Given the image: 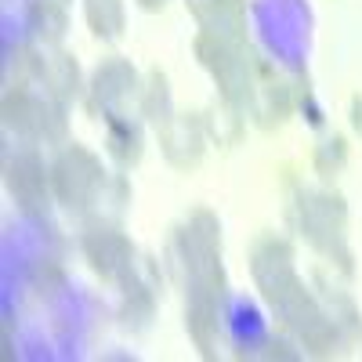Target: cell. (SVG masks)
Segmentation results:
<instances>
[{"label":"cell","instance_id":"obj_4","mask_svg":"<svg viewBox=\"0 0 362 362\" xmlns=\"http://www.w3.org/2000/svg\"><path fill=\"white\" fill-rule=\"evenodd\" d=\"M297 218L305 239L329 261H337L341 272H351V254L344 243V225H348V210L344 199L334 192H305L297 203Z\"/></svg>","mask_w":362,"mask_h":362},{"label":"cell","instance_id":"obj_14","mask_svg":"<svg viewBox=\"0 0 362 362\" xmlns=\"http://www.w3.org/2000/svg\"><path fill=\"white\" fill-rule=\"evenodd\" d=\"M119 286H124V319L145 322L148 312H153V293H148V286L138 279V272H127V276L119 279Z\"/></svg>","mask_w":362,"mask_h":362},{"label":"cell","instance_id":"obj_5","mask_svg":"<svg viewBox=\"0 0 362 362\" xmlns=\"http://www.w3.org/2000/svg\"><path fill=\"white\" fill-rule=\"evenodd\" d=\"M51 185H54V199L69 206V210H87L98 199V192L105 189V170L98 163L95 153H87L83 145H69L62 156L51 167Z\"/></svg>","mask_w":362,"mask_h":362},{"label":"cell","instance_id":"obj_15","mask_svg":"<svg viewBox=\"0 0 362 362\" xmlns=\"http://www.w3.org/2000/svg\"><path fill=\"white\" fill-rule=\"evenodd\" d=\"M87 22L98 37H116L124 29V8L119 0H87Z\"/></svg>","mask_w":362,"mask_h":362},{"label":"cell","instance_id":"obj_8","mask_svg":"<svg viewBox=\"0 0 362 362\" xmlns=\"http://www.w3.org/2000/svg\"><path fill=\"white\" fill-rule=\"evenodd\" d=\"M83 254L95 264L98 276L109 279V283H119L127 272H134V247L127 243V235L116 232V228H90L83 235Z\"/></svg>","mask_w":362,"mask_h":362},{"label":"cell","instance_id":"obj_18","mask_svg":"<svg viewBox=\"0 0 362 362\" xmlns=\"http://www.w3.org/2000/svg\"><path fill=\"white\" fill-rule=\"evenodd\" d=\"M138 4H141L145 11H160V8H167V0H138Z\"/></svg>","mask_w":362,"mask_h":362},{"label":"cell","instance_id":"obj_6","mask_svg":"<svg viewBox=\"0 0 362 362\" xmlns=\"http://www.w3.org/2000/svg\"><path fill=\"white\" fill-rule=\"evenodd\" d=\"M4 127L25 141H40V138L47 141L62 134L66 119H62V109L47 105L29 83H11L4 95Z\"/></svg>","mask_w":362,"mask_h":362},{"label":"cell","instance_id":"obj_11","mask_svg":"<svg viewBox=\"0 0 362 362\" xmlns=\"http://www.w3.org/2000/svg\"><path fill=\"white\" fill-rule=\"evenodd\" d=\"M138 95V76L127 62H105L98 73H95V109L102 105V116H112L124 109L127 98Z\"/></svg>","mask_w":362,"mask_h":362},{"label":"cell","instance_id":"obj_10","mask_svg":"<svg viewBox=\"0 0 362 362\" xmlns=\"http://www.w3.org/2000/svg\"><path fill=\"white\" fill-rule=\"evenodd\" d=\"M189 8H192V15L199 18L203 29L247 44V8H243V0H192Z\"/></svg>","mask_w":362,"mask_h":362},{"label":"cell","instance_id":"obj_9","mask_svg":"<svg viewBox=\"0 0 362 362\" xmlns=\"http://www.w3.org/2000/svg\"><path fill=\"white\" fill-rule=\"evenodd\" d=\"M160 145L174 167H196L203 156V124L196 116H170L160 127Z\"/></svg>","mask_w":362,"mask_h":362},{"label":"cell","instance_id":"obj_1","mask_svg":"<svg viewBox=\"0 0 362 362\" xmlns=\"http://www.w3.org/2000/svg\"><path fill=\"white\" fill-rule=\"evenodd\" d=\"M250 268H254V283H257L261 297L268 300V308L276 312V319L290 329V334H297V341L312 355L326 358L344 344L337 322L329 319V312L308 293V286L300 283L297 268H293V250H290L286 239L264 235L254 247Z\"/></svg>","mask_w":362,"mask_h":362},{"label":"cell","instance_id":"obj_17","mask_svg":"<svg viewBox=\"0 0 362 362\" xmlns=\"http://www.w3.org/2000/svg\"><path fill=\"white\" fill-rule=\"evenodd\" d=\"M351 124H355V131H362V95H355V102H351Z\"/></svg>","mask_w":362,"mask_h":362},{"label":"cell","instance_id":"obj_13","mask_svg":"<svg viewBox=\"0 0 362 362\" xmlns=\"http://www.w3.org/2000/svg\"><path fill=\"white\" fill-rule=\"evenodd\" d=\"M105 127H109V153L124 167L138 163V156H141V134H138V127L131 124L124 112L105 116Z\"/></svg>","mask_w":362,"mask_h":362},{"label":"cell","instance_id":"obj_3","mask_svg":"<svg viewBox=\"0 0 362 362\" xmlns=\"http://www.w3.org/2000/svg\"><path fill=\"white\" fill-rule=\"evenodd\" d=\"M192 51L199 58V66L214 76L221 102L228 109H247L254 105V58H250V44H239L228 37H218L210 29H199Z\"/></svg>","mask_w":362,"mask_h":362},{"label":"cell","instance_id":"obj_12","mask_svg":"<svg viewBox=\"0 0 362 362\" xmlns=\"http://www.w3.org/2000/svg\"><path fill=\"white\" fill-rule=\"evenodd\" d=\"M40 83L47 87V98H54V102L76 98V90H80L76 62H73V58H66V54L44 58V76H40Z\"/></svg>","mask_w":362,"mask_h":362},{"label":"cell","instance_id":"obj_7","mask_svg":"<svg viewBox=\"0 0 362 362\" xmlns=\"http://www.w3.org/2000/svg\"><path fill=\"white\" fill-rule=\"evenodd\" d=\"M4 181H8L11 199L25 214H47L54 185H51V170L44 167V160L37 153H18L15 160H8Z\"/></svg>","mask_w":362,"mask_h":362},{"label":"cell","instance_id":"obj_16","mask_svg":"<svg viewBox=\"0 0 362 362\" xmlns=\"http://www.w3.org/2000/svg\"><path fill=\"white\" fill-rule=\"evenodd\" d=\"M344 156H348L344 138H329L319 153H315V170H319L322 177H334V174L344 167Z\"/></svg>","mask_w":362,"mask_h":362},{"label":"cell","instance_id":"obj_2","mask_svg":"<svg viewBox=\"0 0 362 362\" xmlns=\"http://www.w3.org/2000/svg\"><path fill=\"white\" fill-rule=\"evenodd\" d=\"M181 279H185V326L203 358L218 355L221 341V225L210 210H192L185 228L177 232Z\"/></svg>","mask_w":362,"mask_h":362}]
</instances>
